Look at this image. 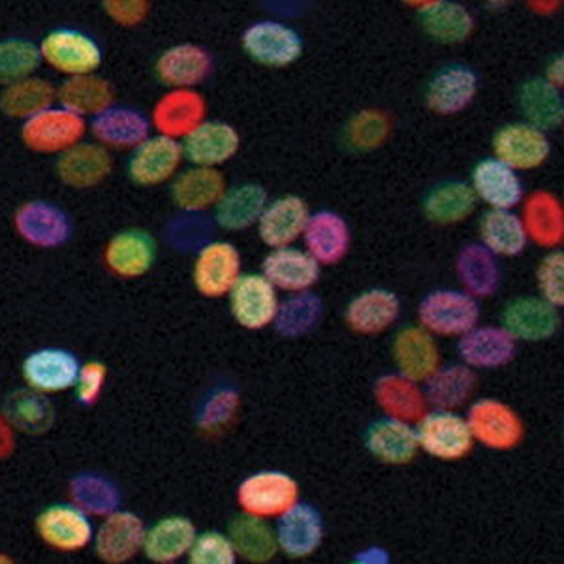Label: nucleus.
<instances>
[{
    "instance_id": "f257e3e1",
    "label": "nucleus",
    "mask_w": 564,
    "mask_h": 564,
    "mask_svg": "<svg viewBox=\"0 0 564 564\" xmlns=\"http://www.w3.org/2000/svg\"><path fill=\"white\" fill-rule=\"evenodd\" d=\"M417 318L430 334L462 337L480 321V305L462 290H435L423 297Z\"/></svg>"
},
{
    "instance_id": "f03ea898",
    "label": "nucleus",
    "mask_w": 564,
    "mask_h": 564,
    "mask_svg": "<svg viewBox=\"0 0 564 564\" xmlns=\"http://www.w3.org/2000/svg\"><path fill=\"white\" fill-rule=\"evenodd\" d=\"M236 497L241 512L260 520H273L289 512L300 500V486L286 473L262 470L245 478Z\"/></svg>"
},
{
    "instance_id": "7ed1b4c3",
    "label": "nucleus",
    "mask_w": 564,
    "mask_h": 564,
    "mask_svg": "<svg viewBox=\"0 0 564 564\" xmlns=\"http://www.w3.org/2000/svg\"><path fill=\"white\" fill-rule=\"evenodd\" d=\"M45 65L68 77L89 76L102 66V50L97 40L77 29H55L40 42Z\"/></svg>"
},
{
    "instance_id": "20e7f679",
    "label": "nucleus",
    "mask_w": 564,
    "mask_h": 564,
    "mask_svg": "<svg viewBox=\"0 0 564 564\" xmlns=\"http://www.w3.org/2000/svg\"><path fill=\"white\" fill-rule=\"evenodd\" d=\"M465 420L473 438L495 452L516 449L525 438L520 414L499 399L486 398L470 404Z\"/></svg>"
},
{
    "instance_id": "39448f33",
    "label": "nucleus",
    "mask_w": 564,
    "mask_h": 564,
    "mask_svg": "<svg viewBox=\"0 0 564 564\" xmlns=\"http://www.w3.org/2000/svg\"><path fill=\"white\" fill-rule=\"evenodd\" d=\"M87 132L84 117L61 106L44 109L21 127V140L34 153L63 154L82 143Z\"/></svg>"
},
{
    "instance_id": "423d86ee",
    "label": "nucleus",
    "mask_w": 564,
    "mask_h": 564,
    "mask_svg": "<svg viewBox=\"0 0 564 564\" xmlns=\"http://www.w3.org/2000/svg\"><path fill=\"white\" fill-rule=\"evenodd\" d=\"M420 449L441 462H459L475 448V438L465 417L454 411L427 412L417 422Z\"/></svg>"
},
{
    "instance_id": "0eeeda50",
    "label": "nucleus",
    "mask_w": 564,
    "mask_h": 564,
    "mask_svg": "<svg viewBox=\"0 0 564 564\" xmlns=\"http://www.w3.org/2000/svg\"><path fill=\"white\" fill-rule=\"evenodd\" d=\"M36 532L45 545L61 553L82 552L95 539L89 513L72 505H52L36 518Z\"/></svg>"
},
{
    "instance_id": "6e6552de",
    "label": "nucleus",
    "mask_w": 564,
    "mask_h": 564,
    "mask_svg": "<svg viewBox=\"0 0 564 564\" xmlns=\"http://www.w3.org/2000/svg\"><path fill=\"white\" fill-rule=\"evenodd\" d=\"M241 45L252 61L271 68L294 65L303 53L302 36L279 21H258L250 25L243 33Z\"/></svg>"
},
{
    "instance_id": "1a4fd4ad",
    "label": "nucleus",
    "mask_w": 564,
    "mask_h": 564,
    "mask_svg": "<svg viewBox=\"0 0 564 564\" xmlns=\"http://www.w3.org/2000/svg\"><path fill=\"white\" fill-rule=\"evenodd\" d=\"M241 276V254L236 245L212 241L202 247L194 260L193 281L199 294L218 300L230 294Z\"/></svg>"
},
{
    "instance_id": "9d476101",
    "label": "nucleus",
    "mask_w": 564,
    "mask_h": 564,
    "mask_svg": "<svg viewBox=\"0 0 564 564\" xmlns=\"http://www.w3.org/2000/svg\"><path fill=\"white\" fill-rule=\"evenodd\" d=\"M494 153L497 161L516 172H529L550 159L552 143L545 132L529 122H510L495 132Z\"/></svg>"
},
{
    "instance_id": "9b49d317",
    "label": "nucleus",
    "mask_w": 564,
    "mask_h": 564,
    "mask_svg": "<svg viewBox=\"0 0 564 564\" xmlns=\"http://www.w3.org/2000/svg\"><path fill=\"white\" fill-rule=\"evenodd\" d=\"M148 527L140 516L127 510H116L104 518L95 531V553L104 563H129L143 550Z\"/></svg>"
},
{
    "instance_id": "f8f14e48",
    "label": "nucleus",
    "mask_w": 564,
    "mask_h": 564,
    "mask_svg": "<svg viewBox=\"0 0 564 564\" xmlns=\"http://www.w3.org/2000/svg\"><path fill=\"white\" fill-rule=\"evenodd\" d=\"M231 316L239 326L258 332L271 326L279 308L276 289L263 275H241L230 290Z\"/></svg>"
},
{
    "instance_id": "ddd939ff",
    "label": "nucleus",
    "mask_w": 564,
    "mask_h": 564,
    "mask_svg": "<svg viewBox=\"0 0 564 564\" xmlns=\"http://www.w3.org/2000/svg\"><path fill=\"white\" fill-rule=\"evenodd\" d=\"M185 159L180 141L166 135H149L138 148L132 149L129 161L130 180L141 186L166 183L180 172Z\"/></svg>"
},
{
    "instance_id": "4468645a",
    "label": "nucleus",
    "mask_w": 564,
    "mask_h": 564,
    "mask_svg": "<svg viewBox=\"0 0 564 564\" xmlns=\"http://www.w3.org/2000/svg\"><path fill=\"white\" fill-rule=\"evenodd\" d=\"M206 116V98L198 90L172 89L154 104L151 122L159 134L180 141L198 129Z\"/></svg>"
},
{
    "instance_id": "2eb2a0df",
    "label": "nucleus",
    "mask_w": 564,
    "mask_h": 564,
    "mask_svg": "<svg viewBox=\"0 0 564 564\" xmlns=\"http://www.w3.org/2000/svg\"><path fill=\"white\" fill-rule=\"evenodd\" d=\"M79 367L82 364L68 350L42 348L26 356L21 372L26 388L44 395H53L74 388Z\"/></svg>"
},
{
    "instance_id": "dca6fc26",
    "label": "nucleus",
    "mask_w": 564,
    "mask_h": 564,
    "mask_svg": "<svg viewBox=\"0 0 564 564\" xmlns=\"http://www.w3.org/2000/svg\"><path fill=\"white\" fill-rule=\"evenodd\" d=\"M13 223L21 238L40 249H55L70 239V218L50 202H26L15 212Z\"/></svg>"
},
{
    "instance_id": "f3484780",
    "label": "nucleus",
    "mask_w": 564,
    "mask_h": 564,
    "mask_svg": "<svg viewBox=\"0 0 564 564\" xmlns=\"http://www.w3.org/2000/svg\"><path fill=\"white\" fill-rule=\"evenodd\" d=\"M308 217L307 202L295 194H286L268 202L258 218V236L271 249L290 247L302 238Z\"/></svg>"
},
{
    "instance_id": "a211bd4d",
    "label": "nucleus",
    "mask_w": 564,
    "mask_h": 564,
    "mask_svg": "<svg viewBox=\"0 0 564 564\" xmlns=\"http://www.w3.org/2000/svg\"><path fill=\"white\" fill-rule=\"evenodd\" d=\"M505 329L516 340L542 343L552 339L561 326L557 307L542 297H518L508 303L502 315Z\"/></svg>"
},
{
    "instance_id": "6ab92c4d",
    "label": "nucleus",
    "mask_w": 564,
    "mask_h": 564,
    "mask_svg": "<svg viewBox=\"0 0 564 564\" xmlns=\"http://www.w3.org/2000/svg\"><path fill=\"white\" fill-rule=\"evenodd\" d=\"M276 544L286 557H311L324 540V523L316 508L295 502L289 512L282 513L276 525Z\"/></svg>"
},
{
    "instance_id": "aec40b11",
    "label": "nucleus",
    "mask_w": 564,
    "mask_h": 564,
    "mask_svg": "<svg viewBox=\"0 0 564 564\" xmlns=\"http://www.w3.org/2000/svg\"><path fill=\"white\" fill-rule=\"evenodd\" d=\"M241 148L238 130L223 121H204L183 140V154L194 166L218 167Z\"/></svg>"
},
{
    "instance_id": "412c9836",
    "label": "nucleus",
    "mask_w": 564,
    "mask_h": 564,
    "mask_svg": "<svg viewBox=\"0 0 564 564\" xmlns=\"http://www.w3.org/2000/svg\"><path fill=\"white\" fill-rule=\"evenodd\" d=\"M262 275L275 286L290 294L307 292L321 279V263L307 250L282 247L273 249L263 258Z\"/></svg>"
},
{
    "instance_id": "4be33fe9",
    "label": "nucleus",
    "mask_w": 564,
    "mask_h": 564,
    "mask_svg": "<svg viewBox=\"0 0 564 564\" xmlns=\"http://www.w3.org/2000/svg\"><path fill=\"white\" fill-rule=\"evenodd\" d=\"M393 359L403 377L425 382L441 367V350L425 327L406 326L395 335Z\"/></svg>"
},
{
    "instance_id": "5701e85b",
    "label": "nucleus",
    "mask_w": 564,
    "mask_h": 564,
    "mask_svg": "<svg viewBox=\"0 0 564 564\" xmlns=\"http://www.w3.org/2000/svg\"><path fill=\"white\" fill-rule=\"evenodd\" d=\"M478 93V76L463 65L444 66L436 72L425 93V102L438 116H456L467 109Z\"/></svg>"
},
{
    "instance_id": "b1692460",
    "label": "nucleus",
    "mask_w": 564,
    "mask_h": 564,
    "mask_svg": "<svg viewBox=\"0 0 564 564\" xmlns=\"http://www.w3.org/2000/svg\"><path fill=\"white\" fill-rule=\"evenodd\" d=\"M156 260L153 236L143 230H124L109 239L104 249V262L113 275L138 279L151 271Z\"/></svg>"
},
{
    "instance_id": "393cba45",
    "label": "nucleus",
    "mask_w": 564,
    "mask_h": 564,
    "mask_svg": "<svg viewBox=\"0 0 564 564\" xmlns=\"http://www.w3.org/2000/svg\"><path fill=\"white\" fill-rule=\"evenodd\" d=\"M470 186L476 198L486 202L491 209L512 212V207L520 206L525 196L518 172L497 159H484L476 164Z\"/></svg>"
},
{
    "instance_id": "a878e982",
    "label": "nucleus",
    "mask_w": 564,
    "mask_h": 564,
    "mask_svg": "<svg viewBox=\"0 0 564 564\" xmlns=\"http://www.w3.org/2000/svg\"><path fill=\"white\" fill-rule=\"evenodd\" d=\"M521 223L527 239L544 249H557L564 241L563 202L550 191H534L523 199Z\"/></svg>"
},
{
    "instance_id": "bb28decb",
    "label": "nucleus",
    "mask_w": 564,
    "mask_h": 564,
    "mask_svg": "<svg viewBox=\"0 0 564 564\" xmlns=\"http://www.w3.org/2000/svg\"><path fill=\"white\" fill-rule=\"evenodd\" d=\"M213 70L212 53L196 44H180L162 53L154 72L162 84L174 89H193Z\"/></svg>"
},
{
    "instance_id": "cd10ccee",
    "label": "nucleus",
    "mask_w": 564,
    "mask_h": 564,
    "mask_svg": "<svg viewBox=\"0 0 564 564\" xmlns=\"http://www.w3.org/2000/svg\"><path fill=\"white\" fill-rule=\"evenodd\" d=\"M457 350L465 366L497 369L508 366L516 358L518 340L513 339L505 327L476 326L462 335Z\"/></svg>"
},
{
    "instance_id": "c85d7f7f",
    "label": "nucleus",
    "mask_w": 564,
    "mask_h": 564,
    "mask_svg": "<svg viewBox=\"0 0 564 564\" xmlns=\"http://www.w3.org/2000/svg\"><path fill=\"white\" fill-rule=\"evenodd\" d=\"M90 132L106 149H135L151 132L148 117L134 108L111 106L100 116L93 117Z\"/></svg>"
},
{
    "instance_id": "c756f323",
    "label": "nucleus",
    "mask_w": 564,
    "mask_h": 564,
    "mask_svg": "<svg viewBox=\"0 0 564 564\" xmlns=\"http://www.w3.org/2000/svg\"><path fill=\"white\" fill-rule=\"evenodd\" d=\"M375 399L386 416L409 425L420 422L430 412L425 391L401 372L380 377L375 384Z\"/></svg>"
},
{
    "instance_id": "7c9ffc66",
    "label": "nucleus",
    "mask_w": 564,
    "mask_h": 564,
    "mask_svg": "<svg viewBox=\"0 0 564 564\" xmlns=\"http://www.w3.org/2000/svg\"><path fill=\"white\" fill-rule=\"evenodd\" d=\"M305 247L316 262L334 265L350 250V228L339 213L318 212L311 215L303 231Z\"/></svg>"
},
{
    "instance_id": "2f4dec72",
    "label": "nucleus",
    "mask_w": 564,
    "mask_h": 564,
    "mask_svg": "<svg viewBox=\"0 0 564 564\" xmlns=\"http://www.w3.org/2000/svg\"><path fill=\"white\" fill-rule=\"evenodd\" d=\"M113 167L111 154L100 143H77L76 148L58 154L57 175L65 185L90 188L108 180Z\"/></svg>"
},
{
    "instance_id": "473e14b6",
    "label": "nucleus",
    "mask_w": 564,
    "mask_h": 564,
    "mask_svg": "<svg viewBox=\"0 0 564 564\" xmlns=\"http://www.w3.org/2000/svg\"><path fill=\"white\" fill-rule=\"evenodd\" d=\"M225 193V174L218 167H188L175 177L172 185L174 204L185 213L207 212L217 206Z\"/></svg>"
},
{
    "instance_id": "72a5a7b5",
    "label": "nucleus",
    "mask_w": 564,
    "mask_h": 564,
    "mask_svg": "<svg viewBox=\"0 0 564 564\" xmlns=\"http://www.w3.org/2000/svg\"><path fill=\"white\" fill-rule=\"evenodd\" d=\"M401 313V302L398 294L390 290L372 289L356 295L348 303L347 324L359 335H379L393 326Z\"/></svg>"
},
{
    "instance_id": "f704fd0d",
    "label": "nucleus",
    "mask_w": 564,
    "mask_h": 564,
    "mask_svg": "<svg viewBox=\"0 0 564 564\" xmlns=\"http://www.w3.org/2000/svg\"><path fill=\"white\" fill-rule=\"evenodd\" d=\"M366 446L372 457L386 465H409L420 452L412 425L391 417L372 423L366 433Z\"/></svg>"
},
{
    "instance_id": "c9c22d12",
    "label": "nucleus",
    "mask_w": 564,
    "mask_h": 564,
    "mask_svg": "<svg viewBox=\"0 0 564 564\" xmlns=\"http://www.w3.org/2000/svg\"><path fill=\"white\" fill-rule=\"evenodd\" d=\"M416 7L423 31L441 44H462L475 33L473 13L457 2L430 0L417 2Z\"/></svg>"
},
{
    "instance_id": "e433bc0d",
    "label": "nucleus",
    "mask_w": 564,
    "mask_h": 564,
    "mask_svg": "<svg viewBox=\"0 0 564 564\" xmlns=\"http://www.w3.org/2000/svg\"><path fill=\"white\" fill-rule=\"evenodd\" d=\"M196 539V527L183 516H170L159 520L145 531L143 550L145 557L153 563L170 564L188 555Z\"/></svg>"
},
{
    "instance_id": "4c0bfd02",
    "label": "nucleus",
    "mask_w": 564,
    "mask_h": 564,
    "mask_svg": "<svg viewBox=\"0 0 564 564\" xmlns=\"http://www.w3.org/2000/svg\"><path fill=\"white\" fill-rule=\"evenodd\" d=\"M268 193L262 185L245 183V185L226 188L223 198L215 206V220L220 228L230 231L247 230L258 223L263 209L268 206Z\"/></svg>"
},
{
    "instance_id": "58836bf2",
    "label": "nucleus",
    "mask_w": 564,
    "mask_h": 564,
    "mask_svg": "<svg viewBox=\"0 0 564 564\" xmlns=\"http://www.w3.org/2000/svg\"><path fill=\"white\" fill-rule=\"evenodd\" d=\"M425 382V398L430 404L436 406L438 411H456L475 395L478 377L473 367L449 364L438 367Z\"/></svg>"
},
{
    "instance_id": "ea45409f",
    "label": "nucleus",
    "mask_w": 564,
    "mask_h": 564,
    "mask_svg": "<svg viewBox=\"0 0 564 564\" xmlns=\"http://www.w3.org/2000/svg\"><path fill=\"white\" fill-rule=\"evenodd\" d=\"M476 204L478 198L468 183L444 181L433 186L423 199V213L435 225H459L475 213Z\"/></svg>"
},
{
    "instance_id": "a19ab883",
    "label": "nucleus",
    "mask_w": 564,
    "mask_h": 564,
    "mask_svg": "<svg viewBox=\"0 0 564 564\" xmlns=\"http://www.w3.org/2000/svg\"><path fill=\"white\" fill-rule=\"evenodd\" d=\"M113 87L108 79L89 74V76L68 77L57 89L61 108L68 109L79 117H97L113 106Z\"/></svg>"
},
{
    "instance_id": "79ce46f5",
    "label": "nucleus",
    "mask_w": 564,
    "mask_h": 564,
    "mask_svg": "<svg viewBox=\"0 0 564 564\" xmlns=\"http://www.w3.org/2000/svg\"><path fill=\"white\" fill-rule=\"evenodd\" d=\"M457 276L467 294L491 297L500 286V265L494 252L481 243H468L457 254Z\"/></svg>"
},
{
    "instance_id": "37998d69",
    "label": "nucleus",
    "mask_w": 564,
    "mask_h": 564,
    "mask_svg": "<svg viewBox=\"0 0 564 564\" xmlns=\"http://www.w3.org/2000/svg\"><path fill=\"white\" fill-rule=\"evenodd\" d=\"M520 108L527 122L542 132L558 129L563 124V95L557 87L547 84L544 77H531L521 85Z\"/></svg>"
},
{
    "instance_id": "c03bdc74",
    "label": "nucleus",
    "mask_w": 564,
    "mask_h": 564,
    "mask_svg": "<svg viewBox=\"0 0 564 564\" xmlns=\"http://www.w3.org/2000/svg\"><path fill=\"white\" fill-rule=\"evenodd\" d=\"M2 414L13 430L26 435L47 433L55 420V409L44 393L25 388L8 395L2 406Z\"/></svg>"
},
{
    "instance_id": "a18cd8bd",
    "label": "nucleus",
    "mask_w": 564,
    "mask_h": 564,
    "mask_svg": "<svg viewBox=\"0 0 564 564\" xmlns=\"http://www.w3.org/2000/svg\"><path fill=\"white\" fill-rule=\"evenodd\" d=\"M481 245L495 257H520L527 247L521 218L507 209H489L480 220Z\"/></svg>"
},
{
    "instance_id": "49530a36",
    "label": "nucleus",
    "mask_w": 564,
    "mask_h": 564,
    "mask_svg": "<svg viewBox=\"0 0 564 564\" xmlns=\"http://www.w3.org/2000/svg\"><path fill=\"white\" fill-rule=\"evenodd\" d=\"M57 100V89L42 77H26L0 93V111L12 119H31Z\"/></svg>"
},
{
    "instance_id": "de8ad7c7",
    "label": "nucleus",
    "mask_w": 564,
    "mask_h": 564,
    "mask_svg": "<svg viewBox=\"0 0 564 564\" xmlns=\"http://www.w3.org/2000/svg\"><path fill=\"white\" fill-rule=\"evenodd\" d=\"M231 544L236 547L238 557L249 563H270L279 552L276 534L265 520L243 513L230 523Z\"/></svg>"
},
{
    "instance_id": "09e8293b",
    "label": "nucleus",
    "mask_w": 564,
    "mask_h": 564,
    "mask_svg": "<svg viewBox=\"0 0 564 564\" xmlns=\"http://www.w3.org/2000/svg\"><path fill=\"white\" fill-rule=\"evenodd\" d=\"M324 316V303L313 292H297L286 302L279 303L275 324L276 334L286 339H297L311 334L321 324Z\"/></svg>"
},
{
    "instance_id": "8fccbe9b",
    "label": "nucleus",
    "mask_w": 564,
    "mask_h": 564,
    "mask_svg": "<svg viewBox=\"0 0 564 564\" xmlns=\"http://www.w3.org/2000/svg\"><path fill=\"white\" fill-rule=\"evenodd\" d=\"M70 499L89 516L106 518L121 507V494L113 481L98 475H79L70 481Z\"/></svg>"
},
{
    "instance_id": "3c124183",
    "label": "nucleus",
    "mask_w": 564,
    "mask_h": 564,
    "mask_svg": "<svg viewBox=\"0 0 564 564\" xmlns=\"http://www.w3.org/2000/svg\"><path fill=\"white\" fill-rule=\"evenodd\" d=\"M42 65L40 47L23 39L2 40L0 42V85L18 84L21 79L33 77Z\"/></svg>"
},
{
    "instance_id": "603ef678",
    "label": "nucleus",
    "mask_w": 564,
    "mask_h": 564,
    "mask_svg": "<svg viewBox=\"0 0 564 564\" xmlns=\"http://www.w3.org/2000/svg\"><path fill=\"white\" fill-rule=\"evenodd\" d=\"M391 134V119L382 109H364L348 121L345 138L348 148L369 153L384 145Z\"/></svg>"
},
{
    "instance_id": "864d4df0",
    "label": "nucleus",
    "mask_w": 564,
    "mask_h": 564,
    "mask_svg": "<svg viewBox=\"0 0 564 564\" xmlns=\"http://www.w3.org/2000/svg\"><path fill=\"white\" fill-rule=\"evenodd\" d=\"M241 409V398L234 388H218L207 395L198 411V430L209 436L230 430Z\"/></svg>"
},
{
    "instance_id": "5fc2aeb1",
    "label": "nucleus",
    "mask_w": 564,
    "mask_h": 564,
    "mask_svg": "<svg viewBox=\"0 0 564 564\" xmlns=\"http://www.w3.org/2000/svg\"><path fill=\"white\" fill-rule=\"evenodd\" d=\"M186 557L193 564H236L239 558L230 536L218 531L196 534Z\"/></svg>"
},
{
    "instance_id": "6e6d98bb",
    "label": "nucleus",
    "mask_w": 564,
    "mask_h": 564,
    "mask_svg": "<svg viewBox=\"0 0 564 564\" xmlns=\"http://www.w3.org/2000/svg\"><path fill=\"white\" fill-rule=\"evenodd\" d=\"M540 297L552 303L555 307L564 305V254L553 250L540 260L536 268Z\"/></svg>"
},
{
    "instance_id": "4d7b16f0",
    "label": "nucleus",
    "mask_w": 564,
    "mask_h": 564,
    "mask_svg": "<svg viewBox=\"0 0 564 564\" xmlns=\"http://www.w3.org/2000/svg\"><path fill=\"white\" fill-rule=\"evenodd\" d=\"M106 379H108V367L104 366L102 361L93 359L79 367V375L74 384L77 401L85 406H93L97 403L102 395Z\"/></svg>"
},
{
    "instance_id": "13d9d810",
    "label": "nucleus",
    "mask_w": 564,
    "mask_h": 564,
    "mask_svg": "<svg viewBox=\"0 0 564 564\" xmlns=\"http://www.w3.org/2000/svg\"><path fill=\"white\" fill-rule=\"evenodd\" d=\"M104 10L117 25L138 26L148 20L151 4L148 0H108L104 2Z\"/></svg>"
},
{
    "instance_id": "bf43d9fd",
    "label": "nucleus",
    "mask_w": 564,
    "mask_h": 564,
    "mask_svg": "<svg viewBox=\"0 0 564 564\" xmlns=\"http://www.w3.org/2000/svg\"><path fill=\"white\" fill-rule=\"evenodd\" d=\"M13 449H15V430L4 414H0V459L12 456Z\"/></svg>"
},
{
    "instance_id": "052dcab7",
    "label": "nucleus",
    "mask_w": 564,
    "mask_h": 564,
    "mask_svg": "<svg viewBox=\"0 0 564 564\" xmlns=\"http://www.w3.org/2000/svg\"><path fill=\"white\" fill-rule=\"evenodd\" d=\"M545 82L557 87L558 90L563 89L564 85V61L563 55H557L550 61V65L545 68Z\"/></svg>"
},
{
    "instance_id": "680f3d73",
    "label": "nucleus",
    "mask_w": 564,
    "mask_h": 564,
    "mask_svg": "<svg viewBox=\"0 0 564 564\" xmlns=\"http://www.w3.org/2000/svg\"><path fill=\"white\" fill-rule=\"evenodd\" d=\"M531 7L539 8L536 13H542V10H545V8H555L557 10L558 4L557 2H532Z\"/></svg>"
},
{
    "instance_id": "e2e57ef3",
    "label": "nucleus",
    "mask_w": 564,
    "mask_h": 564,
    "mask_svg": "<svg viewBox=\"0 0 564 564\" xmlns=\"http://www.w3.org/2000/svg\"><path fill=\"white\" fill-rule=\"evenodd\" d=\"M0 563H12V558L4 557V555H0Z\"/></svg>"
}]
</instances>
